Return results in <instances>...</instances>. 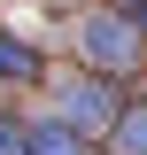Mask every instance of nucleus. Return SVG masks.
<instances>
[{
	"instance_id": "20e7f679",
	"label": "nucleus",
	"mask_w": 147,
	"mask_h": 155,
	"mask_svg": "<svg viewBox=\"0 0 147 155\" xmlns=\"http://www.w3.org/2000/svg\"><path fill=\"white\" fill-rule=\"evenodd\" d=\"M23 155H85V140L47 116V124H23Z\"/></svg>"
},
{
	"instance_id": "f03ea898",
	"label": "nucleus",
	"mask_w": 147,
	"mask_h": 155,
	"mask_svg": "<svg viewBox=\"0 0 147 155\" xmlns=\"http://www.w3.org/2000/svg\"><path fill=\"white\" fill-rule=\"evenodd\" d=\"M77 54H85L93 78H116L132 54H139V39H132L124 16H85V23H77Z\"/></svg>"
},
{
	"instance_id": "7ed1b4c3",
	"label": "nucleus",
	"mask_w": 147,
	"mask_h": 155,
	"mask_svg": "<svg viewBox=\"0 0 147 155\" xmlns=\"http://www.w3.org/2000/svg\"><path fill=\"white\" fill-rule=\"evenodd\" d=\"M109 155H147V101H124L109 124Z\"/></svg>"
},
{
	"instance_id": "f257e3e1",
	"label": "nucleus",
	"mask_w": 147,
	"mask_h": 155,
	"mask_svg": "<svg viewBox=\"0 0 147 155\" xmlns=\"http://www.w3.org/2000/svg\"><path fill=\"white\" fill-rule=\"evenodd\" d=\"M116 109H124V85H116V78H70V85H62V132H77V140H109V124H116Z\"/></svg>"
},
{
	"instance_id": "423d86ee",
	"label": "nucleus",
	"mask_w": 147,
	"mask_h": 155,
	"mask_svg": "<svg viewBox=\"0 0 147 155\" xmlns=\"http://www.w3.org/2000/svg\"><path fill=\"white\" fill-rule=\"evenodd\" d=\"M0 155H23V124L16 116H0Z\"/></svg>"
},
{
	"instance_id": "39448f33",
	"label": "nucleus",
	"mask_w": 147,
	"mask_h": 155,
	"mask_svg": "<svg viewBox=\"0 0 147 155\" xmlns=\"http://www.w3.org/2000/svg\"><path fill=\"white\" fill-rule=\"evenodd\" d=\"M0 78H39V54L16 47V39H0Z\"/></svg>"
},
{
	"instance_id": "0eeeda50",
	"label": "nucleus",
	"mask_w": 147,
	"mask_h": 155,
	"mask_svg": "<svg viewBox=\"0 0 147 155\" xmlns=\"http://www.w3.org/2000/svg\"><path fill=\"white\" fill-rule=\"evenodd\" d=\"M124 23H132V39L147 31V0H132V16H124Z\"/></svg>"
}]
</instances>
